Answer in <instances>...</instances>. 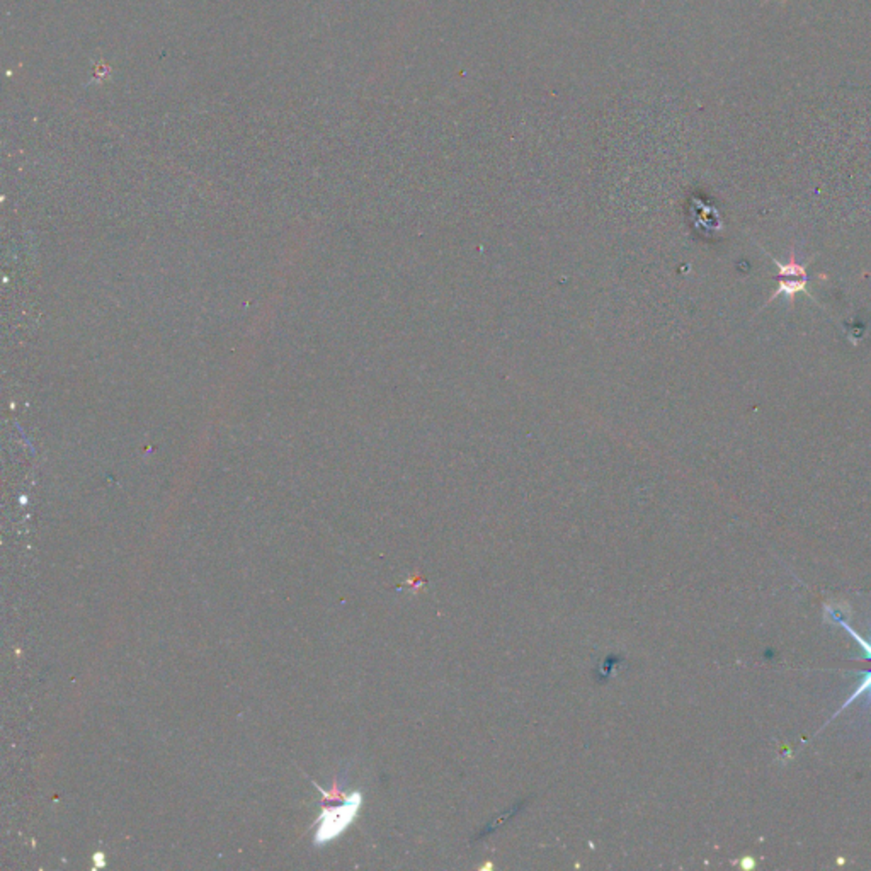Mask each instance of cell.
Wrapping results in <instances>:
<instances>
[{
	"mask_svg": "<svg viewBox=\"0 0 871 871\" xmlns=\"http://www.w3.org/2000/svg\"><path fill=\"white\" fill-rule=\"evenodd\" d=\"M362 803V797L360 791H355L349 797H346L342 805L339 807L325 808L322 815L318 817V829L313 837V842L317 846L334 841L339 835L346 832V829L352 822L356 820L357 812H360Z\"/></svg>",
	"mask_w": 871,
	"mask_h": 871,
	"instance_id": "6da1fadb",
	"label": "cell"
},
{
	"mask_svg": "<svg viewBox=\"0 0 871 871\" xmlns=\"http://www.w3.org/2000/svg\"><path fill=\"white\" fill-rule=\"evenodd\" d=\"M808 281H810L808 277H780V285H778V288L773 291V295L769 296L768 302L764 305L768 307L769 303L775 302L778 296L785 295V296H788L791 307H795V298H797V293H800V291H805Z\"/></svg>",
	"mask_w": 871,
	"mask_h": 871,
	"instance_id": "7a4b0ae2",
	"label": "cell"
},
{
	"mask_svg": "<svg viewBox=\"0 0 871 871\" xmlns=\"http://www.w3.org/2000/svg\"><path fill=\"white\" fill-rule=\"evenodd\" d=\"M863 696L866 698L865 708H870V706H871V671L866 672L865 678L861 679L860 686H857L855 691H852L851 696H849L847 700L842 703V706L837 711H835V713L832 715V718H835V716H837L839 713H842V711L846 710V708H849V706H851L852 703H855L856 700H860V698H863Z\"/></svg>",
	"mask_w": 871,
	"mask_h": 871,
	"instance_id": "3957f363",
	"label": "cell"
},
{
	"mask_svg": "<svg viewBox=\"0 0 871 871\" xmlns=\"http://www.w3.org/2000/svg\"><path fill=\"white\" fill-rule=\"evenodd\" d=\"M771 259L778 268V277H808L807 268H805V264L797 263V255H795L793 250H791L790 260L786 264H781L780 260L775 258Z\"/></svg>",
	"mask_w": 871,
	"mask_h": 871,
	"instance_id": "277c9868",
	"label": "cell"
},
{
	"mask_svg": "<svg viewBox=\"0 0 871 871\" xmlns=\"http://www.w3.org/2000/svg\"><path fill=\"white\" fill-rule=\"evenodd\" d=\"M830 616H832V620H834V621H835V623H837V625H841V626H842V628H844V630H846V631H847V633H849V635H851V636H852V638H855V640H856V643H857V645H860V647H861V648H863V653H865V658H868V661H871V640H865V638H863V636H861V635H857V631H856V630H855V628H852V626H849V625H847V623H846V621H844V620H842V618H841V616H837V614H835V613H832V611H830Z\"/></svg>",
	"mask_w": 871,
	"mask_h": 871,
	"instance_id": "5b68a950",
	"label": "cell"
},
{
	"mask_svg": "<svg viewBox=\"0 0 871 871\" xmlns=\"http://www.w3.org/2000/svg\"><path fill=\"white\" fill-rule=\"evenodd\" d=\"M738 865H740V868L744 870V871H749V870H754V868H755V861H754V857H750V856H744V857H742V860H740V863H738Z\"/></svg>",
	"mask_w": 871,
	"mask_h": 871,
	"instance_id": "8992f818",
	"label": "cell"
},
{
	"mask_svg": "<svg viewBox=\"0 0 871 871\" xmlns=\"http://www.w3.org/2000/svg\"><path fill=\"white\" fill-rule=\"evenodd\" d=\"M92 860H94V868L101 870L106 868V855L104 852H96L94 856H92Z\"/></svg>",
	"mask_w": 871,
	"mask_h": 871,
	"instance_id": "52a82bcc",
	"label": "cell"
}]
</instances>
